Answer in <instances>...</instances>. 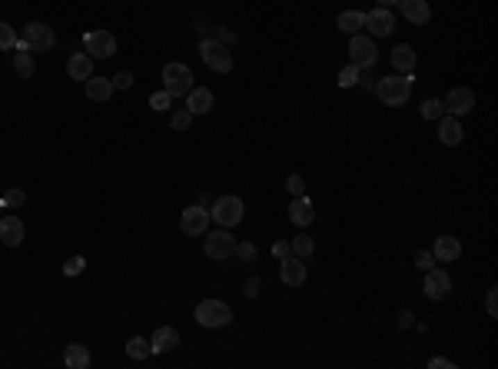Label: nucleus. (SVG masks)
<instances>
[{
	"label": "nucleus",
	"instance_id": "nucleus-1",
	"mask_svg": "<svg viewBox=\"0 0 498 369\" xmlns=\"http://www.w3.org/2000/svg\"><path fill=\"white\" fill-rule=\"evenodd\" d=\"M376 97L385 107H402L408 97H412V74H392V77H382L376 83Z\"/></svg>",
	"mask_w": 498,
	"mask_h": 369
},
{
	"label": "nucleus",
	"instance_id": "nucleus-2",
	"mask_svg": "<svg viewBox=\"0 0 498 369\" xmlns=\"http://www.w3.org/2000/svg\"><path fill=\"white\" fill-rule=\"evenodd\" d=\"M53 44H57L53 27L44 24V20H31L24 27V37L17 40V50H37V54H44V50H53Z\"/></svg>",
	"mask_w": 498,
	"mask_h": 369
},
{
	"label": "nucleus",
	"instance_id": "nucleus-3",
	"mask_svg": "<svg viewBox=\"0 0 498 369\" xmlns=\"http://www.w3.org/2000/svg\"><path fill=\"white\" fill-rule=\"evenodd\" d=\"M197 323L206 326V329H223V326L233 323V309L223 300H203L197 306Z\"/></svg>",
	"mask_w": 498,
	"mask_h": 369
},
{
	"label": "nucleus",
	"instance_id": "nucleus-4",
	"mask_svg": "<svg viewBox=\"0 0 498 369\" xmlns=\"http://www.w3.org/2000/svg\"><path fill=\"white\" fill-rule=\"evenodd\" d=\"M163 90L169 97H186V93L193 90V70L186 67V63H166L163 67Z\"/></svg>",
	"mask_w": 498,
	"mask_h": 369
},
{
	"label": "nucleus",
	"instance_id": "nucleus-5",
	"mask_svg": "<svg viewBox=\"0 0 498 369\" xmlns=\"http://www.w3.org/2000/svg\"><path fill=\"white\" fill-rule=\"evenodd\" d=\"M199 57H203V63H206L210 70H216V74H229V70H233V54H229V47L223 44V40L206 37V40L199 44Z\"/></svg>",
	"mask_w": 498,
	"mask_h": 369
},
{
	"label": "nucleus",
	"instance_id": "nucleus-6",
	"mask_svg": "<svg viewBox=\"0 0 498 369\" xmlns=\"http://www.w3.org/2000/svg\"><path fill=\"white\" fill-rule=\"evenodd\" d=\"M206 240H203V253L210 256V260L223 263L229 256H236V240H233V233L223 227V230H213V233H203Z\"/></svg>",
	"mask_w": 498,
	"mask_h": 369
},
{
	"label": "nucleus",
	"instance_id": "nucleus-7",
	"mask_svg": "<svg viewBox=\"0 0 498 369\" xmlns=\"http://www.w3.org/2000/svg\"><path fill=\"white\" fill-rule=\"evenodd\" d=\"M376 60H379L376 40L365 37V33H352V40H349V63L356 70H365V67H376Z\"/></svg>",
	"mask_w": 498,
	"mask_h": 369
},
{
	"label": "nucleus",
	"instance_id": "nucleus-8",
	"mask_svg": "<svg viewBox=\"0 0 498 369\" xmlns=\"http://www.w3.org/2000/svg\"><path fill=\"white\" fill-rule=\"evenodd\" d=\"M242 213H246V206H242V200L240 197H233V193H229V197H219V200L213 203V210H210L213 220H216L219 227H226V230L240 223Z\"/></svg>",
	"mask_w": 498,
	"mask_h": 369
},
{
	"label": "nucleus",
	"instance_id": "nucleus-9",
	"mask_svg": "<svg viewBox=\"0 0 498 369\" xmlns=\"http://www.w3.org/2000/svg\"><path fill=\"white\" fill-rule=\"evenodd\" d=\"M83 54H90L93 60H106L117 54V37L110 31H90L83 37Z\"/></svg>",
	"mask_w": 498,
	"mask_h": 369
},
{
	"label": "nucleus",
	"instance_id": "nucleus-10",
	"mask_svg": "<svg viewBox=\"0 0 498 369\" xmlns=\"http://www.w3.org/2000/svg\"><path fill=\"white\" fill-rule=\"evenodd\" d=\"M422 293L429 296V300H435V303L449 300V296H452V277H449L442 266H432V270H425V286H422Z\"/></svg>",
	"mask_w": 498,
	"mask_h": 369
},
{
	"label": "nucleus",
	"instance_id": "nucleus-11",
	"mask_svg": "<svg viewBox=\"0 0 498 369\" xmlns=\"http://www.w3.org/2000/svg\"><path fill=\"white\" fill-rule=\"evenodd\" d=\"M210 210H206V206H186V210H183V220H180V227H183V233H186V236H203V233L210 230Z\"/></svg>",
	"mask_w": 498,
	"mask_h": 369
},
{
	"label": "nucleus",
	"instance_id": "nucleus-12",
	"mask_svg": "<svg viewBox=\"0 0 498 369\" xmlns=\"http://www.w3.org/2000/svg\"><path fill=\"white\" fill-rule=\"evenodd\" d=\"M363 27H369V33L372 37H389V33L395 31V17L389 7H372L369 14H365V24Z\"/></svg>",
	"mask_w": 498,
	"mask_h": 369
},
{
	"label": "nucleus",
	"instance_id": "nucleus-13",
	"mask_svg": "<svg viewBox=\"0 0 498 369\" xmlns=\"http://www.w3.org/2000/svg\"><path fill=\"white\" fill-rule=\"evenodd\" d=\"M279 279H283L286 286H302V283H306V263H302V256L286 253V256L279 260Z\"/></svg>",
	"mask_w": 498,
	"mask_h": 369
},
{
	"label": "nucleus",
	"instance_id": "nucleus-14",
	"mask_svg": "<svg viewBox=\"0 0 498 369\" xmlns=\"http://www.w3.org/2000/svg\"><path fill=\"white\" fill-rule=\"evenodd\" d=\"M442 104H445V113H452V117H465L468 110L475 107V93L468 90V87H452L449 97H445Z\"/></svg>",
	"mask_w": 498,
	"mask_h": 369
},
{
	"label": "nucleus",
	"instance_id": "nucleus-15",
	"mask_svg": "<svg viewBox=\"0 0 498 369\" xmlns=\"http://www.w3.org/2000/svg\"><path fill=\"white\" fill-rule=\"evenodd\" d=\"M399 10H402V17H406L408 24H415V27H425V24L432 20L429 0H399Z\"/></svg>",
	"mask_w": 498,
	"mask_h": 369
},
{
	"label": "nucleus",
	"instance_id": "nucleus-16",
	"mask_svg": "<svg viewBox=\"0 0 498 369\" xmlns=\"http://www.w3.org/2000/svg\"><path fill=\"white\" fill-rule=\"evenodd\" d=\"M462 137H465V130H462L458 117H452V113H442V117H438V140H442L445 147H458V143H462Z\"/></svg>",
	"mask_w": 498,
	"mask_h": 369
},
{
	"label": "nucleus",
	"instance_id": "nucleus-17",
	"mask_svg": "<svg viewBox=\"0 0 498 369\" xmlns=\"http://www.w3.org/2000/svg\"><path fill=\"white\" fill-rule=\"evenodd\" d=\"M0 240H3V246H20L24 243V220H20L17 213L0 216Z\"/></svg>",
	"mask_w": 498,
	"mask_h": 369
},
{
	"label": "nucleus",
	"instance_id": "nucleus-18",
	"mask_svg": "<svg viewBox=\"0 0 498 369\" xmlns=\"http://www.w3.org/2000/svg\"><path fill=\"white\" fill-rule=\"evenodd\" d=\"M289 220H292L296 227H309V223L316 220L313 200H309V197H292V203H289Z\"/></svg>",
	"mask_w": 498,
	"mask_h": 369
},
{
	"label": "nucleus",
	"instance_id": "nucleus-19",
	"mask_svg": "<svg viewBox=\"0 0 498 369\" xmlns=\"http://www.w3.org/2000/svg\"><path fill=\"white\" fill-rule=\"evenodd\" d=\"M67 74H70V80H83V83H87V80L93 77V57L90 54H80V50L70 54V60H67Z\"/></svg>",
	"mask_w": 498,
	"mask_h": 369
},
{
	"label": "nucleus",
	"instance_id": "nucleus-20",
	"mask_svg": "<svg viewBox=\"0 0 498 369\" xmlns=\"http://www.w3.org/2000/svg\"><path fill=\"white\" fill-rule=\"evenodd\" d=\"M186 110H190L193 117L210 113L213 110V90H206V87H193V90L186 93Z\"/></svg>",
	"mask_w": 498,
	"mask_h": 369
},
{
	"label": "nucleus",
	"instance_id": "nucleus-21",
	"mask_svg": "<svg viewBox=\"0 0 498 369\" xmlns=\"http://www.w3.org/2000/svg\"><path fill=\"white\" fill-rule=\"evenodd\" d=\"M432 256H435L438 263H455L458 256H462V243H458L455 236H438Z\"/></svg>",
	"mask_w": 498,
	"mask_h": 369
},
{
	"label": "nucleus",
	"instance_id": "nucleus-22",
	"mask_svg": "<svg viewBox=\"0 0 498 369\" xmlns=\"http://www.w3.org/2000/svg\"><path fill=\"white\" fill-rule=\"evenodd\" d=\"M150 346H153V353H169V350L180 346V333H176L173 326H160V329L153 333Z\"/></svg>",
	"mask_w": 498,
	"mask_h": 369
},
{
	"label": "nucleus",
	"instance_id": "nucleus-23",
	"mask_svg": "<svg viewBox=\"0 0 498 369\" xmlns=\"http://www.w3.org/2000/svg\"><path fill=\"white\" fill-rule=\"evenodd\" d=\"M392 67H395V74H412L415 70V50L408 44H395L392 47Z\"/></svg>",
	"mask_w": 498,
	"mask_h": 369
},
{
	"label": "nucleus",
	"instance_id": "nucleus-24",
	"mask_svg": "<svg viewBox=\"0 0 498 369\" xmlns=\"http://www.w3.org/2000/svg\"><path fill=\"white\" fill-rule=\"evenodd\" d=\"M87 97H90L93 104H106V100L113 97V80L90 77V80H87Z\"/></svg>",
	"mask_w": 498,
	"mask_h": 369
},
{
	"label": "nucleus",
	"instance_id": "nucleus-25",
	"mask_svg": "<svg viewBox=\"0 0 498 369\" xmlns=\"http://www.w3.org/2000/svg\"><path fill=\"white\" fill-rule=\"evenodd\" d=\"M63 363H67V369H87L90 366V350L80 346V343H70L67 353H63Z\"/></svg>",
	"mask_w": 498,
	"mask_h": 369
},
{
	"label": "nucleus",
	"instance_id": "nucleus-26",
	"mask_svg": "<svg viewBox=\"0 0 498 369\" xmlns=\"http://www.w3.org/2000/svg\"><path fill=\"white\" fill-rule=\"evenodd\" d=\"M365 24V14L363 10H342V14L335 17V27L342 33H359Z\"/></svg>",
	"mask_w": 498,
	"mask_h": 369
},
{
	"label": "nucleus",
	"instance_id": "nucleus-27",
	"mask_svg": "<svg viewBox=\"0 0 498 369\" xmlns=\"http://www.w3.org/2000/svg\"><path fill=\"white\" fill-rule=\"evenodd\" d=\"M313 249H316V240L309 236V233H299V236H292L289 240V253H296V256H313Z\"/></svg>",
	"mask_w": 498,
	"mask_h": 369
},
{
	"label": "nucleus",
	"instance_id": "nucleus-28",
	"mask_svg": "<svg viewBox=\"0 0 498 369\" xmlns=\"http://www.w3.org/2000/svg\"><path fill=\"white\" fill-rule=\"evenodd\" d=\"M33 70H37V63H33V57L27 54V50H20V54H14V74L20 80H31Z\"/></svg>",
	"mask_w": 498,
	"mask_h": 369
},
{
	"label": "nucleus",
	"instance_id": "nucleus-29",
	"mask_svg": "<svg viewBox=\"0 0 498 369\" xmlns=\"http://www.w3.org/2000/svg\"><path fill=\"white\" fill-rule=\"evenodd\" d=\"M126 353L133 356V359H150L153 356V346H150V339H143V336H133L130 343H126Z\"/></svg>",
	"mask_w": 498,
	"mask_h": 369
},
{
	"label": "nucleus",
	"instance_id": "nucleus-30",
	"mask_svg": "<svg viewBox=\"0 0 498 369\" xmlns=\"http://www.w3.org/2000/svg\"><path fill=\"white\" fill-rule=\"evenodd\" d=\"M445 113V104L438 100V97H429V100H422V120H438Z\"/></svg>",
	"mask_w": 498,
	"mask_h": 369
},
{
	"label": "nucleus",
	"instance_id": "nucleus-31",
	"mask_svg": "<svg viewBox=\"0 0 498 369\" xmlns=\"http://www.w3.org/2000/svg\"><path fill=\"white\" fill-rule=\"evenodd\" d=\"M17 40H20V37L14 33V27L0 20V50H14V47H17Z\"/></svg>",
	"mask_w": 498,
	"mask_h": 369
},
{
	"label": "nucleus",
	"instance_id": "nucleus-32",
	"mask_svg": "<svg viewBox=\"0 0 498 369\" xmlns=\"http://www.w3.org/2000/svg\"><path fill=\"white\" fill-rule=\"evenodd\" d=\"M190 123H193V113H190L186 107L176 110V113L169 117V126H173V130H190Z\"/></svg>",
	"mask_w": 498,
	"mask_h": 369
},
{
	"label": "nucleus",
	"instance_id": "nucleus-33",
	"mask_svg": "<svg viewBox=\"0 0 498 369\" xmlns=\"http://www.w3.org/2000/svg\"><path fill=\"white\" fill-rule=\"evenodd\" d=\"M286 190L292 197H306V180H302L299 173H289L286 177Z\"/></svg>",
	"mask_w": 498,
	"mask_h": 369
},
{
	"label": "nucleus",
	"instance_id": "nucleus-34",
	"mask_svg": "<svg viewBox=\"0 0 498 369\" xmlns=\"http://www.w3.org/2000/svg\"><path fill=\"white\" fill-rule=\"evenodd\" d=\"M356 83H359V70L349 63V67L339 70V87H356Z\"/></svg>",
	"mask_w": 498,
	"mask_h": 369
},
{
	"label": "nucleus",
	"instance_id": "nucleus-35",
	"mask_svg": "<svg viewBox=\"0 0 498 369\" xmlns=\"http://www.w3.org/2000/svg\"><path fill=\"white\" fill-rule=\"evenodd\" d=\"M110 80H113V90H130V87L136 83V77L130 74V70H120L117 77H110Z\"/></svg>",
	"mask_w": 498,
	"mask_h": 369
},
{
	"label": "nucleus",
	"instance_id": "nucleus-36",
	"mask_svg": "<svg viewBox=\"0 0 498 369\" xmlns=\"http://www.w3.org/2000/svg\"><path fill=\"white\" fill-rule=\"evenodd\" d=\"M236 256H240V260H246V263H256L259 260V249L253 243H236Z\"/></svg>",
	"mask_w": 498,
	"mask_h": 369
},
{
	"label": "nucleus",
	"instance_id": "nucleus-37",
	"mask_svg": "<svg viewBox=\"0 0 498 369\" xmlns=\"http://www.w3.org/2000/svg\"><path fill=\"white\" fill-rule=\"evenodd\" d=\"M24 200H27V193H24V190H7V193H3V206H10V210L24 206Z\"/></svg>",
	"mask_w": 498,
	"mask_h": 369
},
{
	"label": "nucleus",
	"instance_id": "nucleus-38",
	"mask_svg": "<svg viewBox=\"0 0 498 369\" xmlns=\"http://www.w3.org/2000/svg\"><path fill=\"white\" fill-rule=\"evenodd\" d=\"M83 270H87V260H83V256H70V260L63 263V273H67V277H76V273H83Z\"/></svg>",
	"mask_w": 498,
	"mask_h": 369
},
{
	"label": "nucleus",
	"instance_id": "nucleus-39",
	"mask_svg": "<svg viewBox=\"0 0 498 369\" xmlns=\"http://www.w3.org/2000/svg\"><path fill=\"white\" fill-rule=\"evenodd\" d=\"M415 266H419V270H432V266H435V256H432V249H415Z\"/></svg>",
	"mask_w": 498,
	"mask_h": 369
},
{
	"label": "nucleus",
	"instance_id": "nucleus-40",
	"mask_svg": "<svg viewBox=\"0 0 498 369\" xmlns=\"http://www.w3.org/2000/svg\"><path fill=\"white\" fill-rule=\"evenodd\" d=\"M169 100H173V97H169L166 90H160V93H153L150 97V107L156 110V113H163V110H169Z\"/></svg>",
	"mask_w": 498,
	"mask_h": 369
},
{
	"label": "nucleus",
	"instance_id": "nucleus-41",
	"mask_svg": "<svg viewBox=\"0 0 498 369\" xmlns=\"http://www.w3.org/2000/svg\"><path fill=\"white\" fill-rule=\"evenodd\" d=\"M395 326H399V329H412V326H415V313H412V309H399Z\"/></svg>",
	"mask_w": 498,
	"mask_h": 369
},
{
	"label": "nucleus",
	"instance_id": "nucleus-42",
	"mask_svg": "<svg viewBox=\"0 0 498 369\" xmlns=\"http://www.w3.org/2000/svg\"><path fill=\"white\" fill-rule=\"evenodd\" d=\"M485 313H488L492 320L498 316V290H495V286H492V290H488V296H485Z\"/></svg>",
	"mask_w": 498,
	"mask_h": 369
},
{
	"label": "nucleus",
	"instance_id": "nucleus-43",
	"mask_svg": "<svg viewBox=\"0 0 498 369\" xmlns=\"http://www.w3.org/2000/svg\"><path fill=\"white\" fill-rule=\"evenodd\" d=\"M242 293H246V296L253 300V296L259 293V277H249V279H246V286H242Z\"/></svg>",
	"mask_w": 498,
	"mask_h": 369
},
{
	"label": "nucleus",
	"instance_id": "nucleus-44",
	"mask_svg": "<svg viewBox=\"0 0 498 369\" xmlns=\"http://www.w3.org/2000/svg\"><path fill=\"white\" fill-rule=\"evenodd\" d=\"M286 253H289V240H279V243L272 246V256H276V260H283Z\"/></svg>",
	"mask_w": 498,
	"mask_h": 369
},
{
	"label": "nucleus",
	"instance_id": "nucleus-45",
	"mask_svg": "<svg viewBox=\"0 0 498 369\" xmlns=\"http://www.w3.org/2000/svg\"><path fill=\"white\" fill-rule=\"evenodd\" d=\"M429 366H432V369H449V366H452V363H449V359H442V356H435V359H432Z\"/></svg>",
	"mask_w": 498,
	"mask_h": 369
},
{
	"label": "nucleus",
	"instance_id": "nucleus-46",
	"mask_svg": "<svg viewBox=\"0 0 498 369\" xmlns=\"http://www.w3.org/2000/svg\"><path fill=\"white\" fill-rule=\"evenodd\" d=\"M399 0H379V7H395Z\"/></svg>",
	"mask_w": 498,
	"mask_h": 369
},
{
	"label": "nucleus",
	"instance_id": "nucleus-47",
	"mask_svg": "<svg viewBox=\"0 0 498 369\" xmlns=\"http://www.w3.org/2000/svg\"><path fill=\"white\" fill-rule=\"evenodd\" d=\"M0 210H3V197H0Z\"/></svg>",
	"mask_w": 498,
	"mask_h": 369
}]
</instances>
